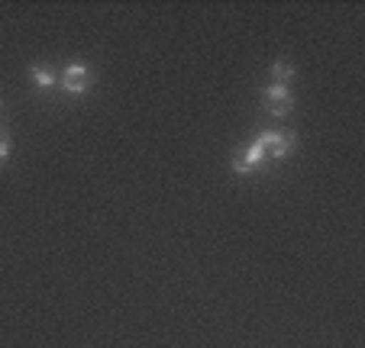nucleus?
<instances>
[{"mask_svg": "<svg viewBox=\"0 0 365 348\" xmlns=\"http://www.w3.org/2000/svg\"><path fill=\"white\" fill-rule=\"evenodd\" d=\"M91 84H94V75H91V68H88L84 62L65 65V71H62V88L68 90V94H88Z\"/></svg>", "mask_w": 365, "mask_h": 348, "instance_id": "f257e3e1", "label": "nucleus"}, {"mask_svg": "<svg viewBox=\"0 0 365 348\" xmlns=\"http://www.w3.org/2000/svg\"><path fill=\"white\" fill-rule=\"evenodd\" d=\"M255 139L262 142L265 155H272V158H288L291 152H294V142H297L294 132H272V130L259 132Z\"/></svg>", "mask_w": 365, "mask_h": 348, "instance_id": "f03ea898", "label": "nucleus"}, {"mask_svg": "<svg viewBox=\"0 0 365 348\" xmlns=\"http://www.w3.org/2000/svg\"><path fill=\"white\" fill-rule=\"evenodd\" d=\"M262 100H265V107H269L272 116H288L291 107H294L291 88H284V84H272V88H265L262 90Z\"/></svg>", "mask_w": 365, "mask_h": 348, "instance_id": "7ed1b4c3", "label": "nucleus"}, {"mask_svg": "<svg viewBox=\"0 0 365 348\" xmlns=\"http://www.w3.org/2000/svg\"><path fill=\"white\" fill-rule=\"evenodd\" d=\"M262 162H265V149H262V142L255 139V142L249 145V149L242 152V155H236V158H233V171H240V174H249V171H255Z\"/></svg>", "mask_w": 365, "mask_h": 348, "instance_id": "20e7f679", "label": "nucleus"}, {"mask_svg": "<svg viewBox=\"0 0 365 348\" xmlns=\"http://www.w3.org/2000/svg\"><path fill=\"white\" fill-rule=\"evenodd\" d=\"M272 78H275V84H284V88H288L291 78H294V65H291L288 58H278V62L272 65Z\"/></svg>", "mask_w": 365, "mask_h": 348, "instance_id": "39448f33", "label": "nucleus"}, {"mask_svg": "<svg viewBox=\"0 0 365 348\" xmlns=\"http://www.w3.org/2000/svg\"><path fill=\"white\" fill-rule=\"evenodd\" d=\"M29 75H33V81H36V88H42V90H48V88H56V75L46 68V65H33L29 68Z\"/></svg>", "mask_w": 365, "mask_h": 348, "instance_id": "423d86ee", "label": "nucleus"}, {"mask_svg": "<svg viewBox=\"0 0 365 348\" xmlns=\"http://www.w3.org/2000/svg\"><path fill=\"white\" fill-rule=\"evenodd\" d=\"M10 158V139H7V132L0 130V162H7Z\"/></svg>", "mask_w": 365, "mask_h": 348, "instance_id": "0eeeda50", "label": "nucleus"}]
</instances>
